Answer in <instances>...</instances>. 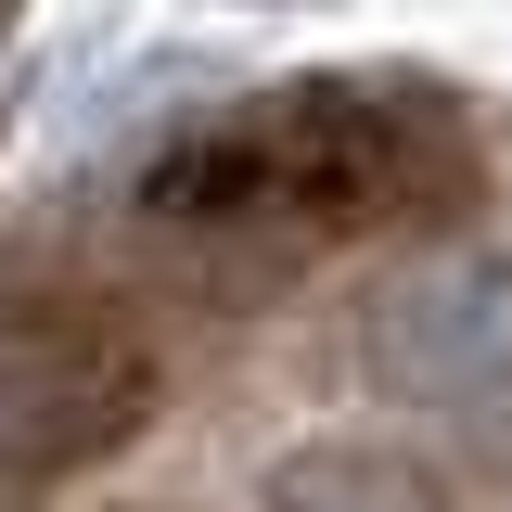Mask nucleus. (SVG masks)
Segmentation results:
<instances>
[{"instance_id": "f257e3e1", "label": "nucleus", "mask_w": 512, "mask_h": 512, "mask_svg": "<svg viewBox=\"0 0 512 512\" xmlns=\"http://www.w3.org/2000/svg\"><path fill=\"white\" fill-rule=\"evenodd\" d=\"M461 180V141L436 103H397V90H269L218 128H180L141 205L180 218V231H359V218H410Z\"/></svg>"}, {"instance_id": "f03ea898", "label": "nucleus", "mask_w": 512, "mask_h": 512, "mask_svg": "<svg viewBox=\"0 0 512 512\" xmlns=\"http://www.w3.org/2000/svg\"><path fill=\"white\" fill-rule=\"evenodd\" d=\"M154 410L141 333L103 308H0V512L52 500L64 474L116 461Z\"/></svg>"}, {"instance_id": "7ed1b4c3", "label": "nucleus", "mask_w": 512, "mask_h": 512, "mask_svg": "<svg viewBox=\"0 0 512 512\" xmlns=\"http://www.w3.org/2000/svg\"><path fill=\"white\" fill-rule=\"evenodd\" d=\"M359 372L397 410H500L512 397V256L448 244L359 308Z\"/></svg>"}, {"instance_id": "20e7f679", "label": "nucleus", "mask_w": 512, "mask_h": 512, "mask_svg": "<svg viewBox=\"0 0 512 512\" xmlns=\"http://www.w3.org/2000/svg\"><path fill=\"white\" fill-rule=\"evenodd\" d=\"M256 512H461V500L436 487V461H410L384 436H320L256 474Z\"/></svg>"}]
</instances>
